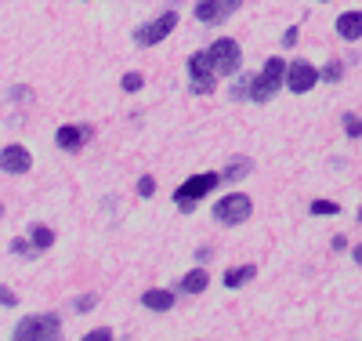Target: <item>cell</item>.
<instances>
[{
	"instance_id": "obj_1",
	"label": "cell",
	"mask_w": 362,
	"mask_h": 341,
	"mask_svg": "<svg viewBox=\"0 0 362 341\" xmlns=\"http://www.w3.org/2000/svg\"><path fill=\"white\" fill-rule=\"evenodd\" d=\"M283 84H286V62L283 58H268L261 66V73L254 77V84H250V102H268Z\"/></svg>"
},
{
	"instance_id": "obj_2",
	"label": "cell",
	"mask_w": 362,
	"mask_h": 341,
	"mask_svg": "<svg viewBox=\"0 0 362 341\" xmlns=\"http://www.w3.org/2000/svg\"><path fill=\"white\" fill-rule=\"evenodd\" d=\"M214 62H210L206 51H192L189 55V91L192 95H214L218 77H214Z\"/></svg>"
},
{
	"instance_id": "obj_3",
	"label": "cell",
	"mask_w": 362,
	"mask_h": 341,
	"mask_svg": "<svg viewBox=\"0 0 362 341\" xmlns=\"http://www.w3.org/2000/svg\"><path fill=\"white\" fill-rule=\"evenodd\" d=\"M250 211H254V203H250L247 193H228V196H221L214 203V211H210V214H214L218 225H243L250 218Z\"/></svg>"
},
{
	"instance_id": "obj_4",
	"label": "cell",
	"mask_w": 362,
	"mask_h": 341,
	"mask_svg": "<svg viewBox=\"0 0 362 341\" xmlns=\"http://www.w3.org/2000/svg\"><path fill=\"white\" fill-rule=\"evenodd\" d=\"M174 29H177V11H163L160 18H153V22H145V26L134 29V44L138 47H156V44H163L174 33Z\"/></svg>"
},
{
	"instance_id": "obj_5",
	"label": "cell",
	"mask_w": 362,
	"mask_h": 341,
	"mask_svg": "<svg viewBox=\"0 0 362 341\" xmlns=\"http://www.w3.org/2000/svg\"><path fill=\"white\" fill-rule=\"evenodd\" d=\"M58 316L54 313H47V316H25L15 330H11V337L15 341H47V337H58Z\"/></svg>"
},
{
	"instance_id": "obj_6",
	"label": "cell",
	"mask_w": 362,
	"mask_h": 341,
	"mask_svg": "<svg viewBox=\"0 0 362 341\" xmlns=\"http://www.w3.org/2000/svg\"><path fill=\"white\" fill-rule=\"evenodd\" d=\"M206 55H210V62H214V69L221 73V77H232V73H239V66H243V51H239V44L235 40H214L206 47Z\"/></svg>"
},
{
	"instance_id": "obj_7",
	"label": "cell",
	"mask_w": 362,
	"mask_h": 341,
	"mask_svg": "<svg viewBox=\"0 0 362 341\" xmlns=\"http://www.w3.org/2000/svg\"><path fill=\"white\" fill-rule=\"evenodd\" d=\"M315 84H319V69L312 66V62L297 58V62H290V66H286V87L293 91V95H308Z\"/></svg>"
},
{
	"instance_id": "obj_8",
	"label": "cell",
	"mask_w": 362,
	"mask_h": 341,
	"mask_svg": "<svg viewBox=\"0 0 362 341\" xmlns=\"http://www.w3.org/2000/svg\"><path fill=\"white\" fill-rule=\"evenodd\" d=\"M221 181H225V178H221V174H214V171H206V174H192L185 185H177V189H174V200H181V196H185V200H203V196L214 193Z\"/></svg>"
},
{
	"instance_id": "obj_9",
	"label": "cell",
	"mask_w": 362,
	"mask_h": 341,
	"mask_svg": "<svg viewBox=\"0 0 362 341\" xmlns=\"http://www.w3.org/2000/svg\"><path fill=\"white\" fill-rule=\"evenodd\" d=\"M90 138H95V128H90V123H66V128H58V131H54V145H58V149H66V152L83 149Z\"/></svg>"
},
{
	"instance_id": "obj_10",
	"label": "cell",
	"mask_w": 362,
	"mask_h": 341,
	"mask_svg": "<svg viewBox=\"0 0 362 341\" xmlns=\"http://www.w3.org/2000/svg\"><path fill=\"white\" fill-rule=\"evenodd\" d=\"M239 4H243V0H199V4H196V18L218 26V22H225L232 11H239Z\"/></svg>"
},
{
	"instance_id": "obj_11",
	"label": "cell",
	"mask_w": 362,
	"mask_h": 341,
	"mask_svg": "<svg viewBox=\"0 0 362 341\" xmlns=\"http://www.w3.org/2000/svg\"><path fill=\"white\" fill-rule=\"evenodd\" d=\"M0 167H4V174H25L29 167H33V157H29L25 145H4V152H0Z\"/></svg>"
},
{
	"instance_id": "obj_12",
	"label": "cell",
	"mask_w": 362,
	"mask_h": 341,
	"mask_svg": "<svg viewBox=\"0 0 362 341\" xmlns=\"http://www.w3.org/2000/svg\"><path fill=\"white\" fill-rule=\"evenodd\" d=\"M337 37L341 40H362V11H344L337 18Z\"/></svg>"
},
{
	"instance_id": "obj_13",
	"label": "cell",
	"mask_w": 362,
	"mask_h": 341,
	"mask_svg": "<svg viewBox=\"0 0 362 341\" xmlns=\"http://www.w3.org/2000/svg\"><path fill=\"white\" fill-rule=\"evenodd\" d=\"M206 284H210V272H206V269H192V272H185V276L177 280V287L185 291V294H203Z\"/></svg>"
},
{
	"instance_id": "obj_14",
	"label": "cell",
	"mask_w": 362,
	"mask_h": 341,
	"mask_svg": "<svg viewBox=\"0 0 362 341\" xmlns=\"http://www.w3.org/2000/svg\"><path fill=\"white\" fill-rule=\"evenodd\" d=\"M141 305L153 308V313H167V308L174 305V294L170 291H145L141 294Z\"/></svg>"
},
{
	"instance_id": "obj_15",
	"label": "cell",
	"mask_w": 362,
	"mask_h": 341,
	"mask_svg": "<svg viewBox=\"0 0 362 341\" xmlns=\"http://www.w3.org/2000/svg\"><path fill=\"white\" fill-rule=\"evenodd\" d=\"M254 272H257L254 265H235V269H228V272H225V287H228V291H235V287L250 284V280H254Z\"/></svg>"
},
{
	"instance_id": "obj_16",
	"label": "cell",
	"mask_w": 362,
	"mask_h": 341,
	"mask_svg": "<svg viewBox=\"0 0 362 341\" xmlns=\"http://www.w3.org/2000/svg\"><path fill=\"white\" fill-rule=\"evenodd\" d=\"M29 240H33V247L37 251H51L54 247V229H47V225H29Z\"/></svg>"
},
{
	"instance_id": "obj_17",
	"label": "cell",
	"mask_w": 362,
	"mask_h": 341,
	"mask_svg": "<svg viewBox=\"0 0 362 341\" xmlns=\"http://www.w3.org/2000/svg\"><path fill=\"white\" fill-rule=\"evenodd\" d=\"M250 171H254V164H250V160H232V164H228V167L221 171V178H225L228 185H235L239 178H247Z\"/></svg>"
},
{
	"instance_id": "obj_18",
	"label": "cell",
	"mask_w": 362,
	"mask_h": 341,
	"mask_svg": "<svg viewBox=\"0 0 362 341\" xmlns=\"http://www.w3.org/2000/svg\"><path fill=\"white\" fill-rule=\"evenodd\" d=\"M312 214H319V218H329V214H341V203H334V200H315V203H312Z\"/></svg>"
},
{
	"instance_id": "obj_19",
	"label": "cell",
	"mask_w": 362,
	"mask_h": 341,
	"mask_svg": "<svg viewBox=\"0 0 362 341\" xmlns=\"http://www.w3.org/2000/svg\"><path fill=\"white\" fill-rule=\"evenodd\" d=\"M344 135L348 138H362V120L355 113H344Z\"/></svg>"
},
{
	"instance_id": "obj_20",
	"label": "cell",
	"mask_w": 362,
	"mask_h": 341,
	"mask_svg": "<svg viewBox=\"0 0 362 341\" xmlns=\"http://www.w3.org/2000/svg\"><path fill=\"white\" fill-rule=\"evenodd\" d=\"M156 193V178L153 174H141L138 178V196H153Z\"/></svg>"
},
{
	"instance_id": "obj_21",
	"label": "cell",
	"mask_w": 362,
	"mask_h": 341,
	"mask_svg": "<svg viewBox=\"0 0 362 341\" xmlns=\"http://www.w3.org/2000/svg\"><path fill=\"white\" fill-rule=\"evenodd\" d=\"M250 84H254V80L239 77V84H232V99H250Z\"/></svg>"
},
{
	"instance_id": "obj_22",
	"label": "cell",
	"mask_w": 362,
	"mask_h": 341,
	"mask_svg": "<svg viewBox=\"0 0 362 341\" xmlns=\"http://www.w3.org/2000/svg\"><path fill=\"white\" fill-rule=\"evenodd\" d=\"M8 99H11V102H33V91H29V87H11Z\"/></svg>"
},
{
	"instance_id": "obj_23",
	"label": "cell",
	"mask_w": 362,
	"mask_h": 341,
	"mask_svg": "<svg viewBox=\"0 0 362 341\" xmlns=\"http://www.w3.org/2000/svg\"><path fill=\"white\" fill-rule=\"evenodd\" d=\"M29 243H33V240H29ZM25 240H11V251L18 255V258H29V255H33L37 251V247H29Z\"/></svg>"
},
{
	"instance_id": "obj_24",
	"label": "cell",
	"mask_w": 362,
	"mask_h": 341,
	"mask_svg": "<svg viewBox=\"0 0 362 341\" xmlns=\"http://www.w3.org/2000/svg\"><path fill=\"white\" fill-rule=\"evenodd\" d=\"M95 305H98V298H95V294H80V298H76V313H90Z\"/></svg>"
},
{
	"instance_id": "obj_25",
	"label": "cell",
	"mask_w": 362,
	"mask_h": 341,
	"mask_svg": "<svg viewBox=\"0 0 362 341\" xmlns=\"http://www.w3.org/2000/svg\"><path fill=\"white\" fill-rule=\"evenodd\" d=\"M141 84H145L141 73H127V77H124V91H131V95H134V91H141Z\"/></svg>"
},
{
	"instance_id": "obj_26",
	"label": "cell",
	"mask_w": 362,
	"mask_h": 341,
	"mask_svg": "<svg viewBox=\"0 0 362 341\" xmlns=\"http://www.w3.org/2000/svg\"><path fill=\"white\" fill-rule=\"evenodd\" d=\"M109 337H112L109 327H98V330H87V334H83V341H109Z\"/></svg>"
},
{
	"instance_id": "obj_27",
	"label": "cell",
	"mask_w": 362,
	"mask_h": 341,
	"mask_svg": "<svg viewBox=\"0 0 362 341\" xmlns=\"http://www.w3.org/2000/svg\"><path fill=\"white\" fill-rule=\"evenodd\" d=\"M0 305H4V308H15V305H18V298H15V291H8V287H4V291H0Z\"/></svg>"
},
{
	"instance_id": "obj_28",
	"label": "cell",
	"mask_w": 362,
	"mask_h": 341,
	"mask_svg": "<svg viewBox=\"0 0 362 341\" xmlns=\"http://www.w3.org/2000/svg\"><path fill=\"white\" fill-rule=\"evenodd\" d=\"M297 37H300V33H297V26H290L286 33H283V40H279V44H283V47H293V44H297Z\"/></svg>"
},
{
	"instance_id": "obj_29",
	"label": "cell",
	"mask_w": 362,
	"mask_h": 341,
	"mask_svg": "<svg viewBox=\"0 0 362 341\" xmlns=\"http://www.w3.org/2000/svg\"><path fill=\"white\" fill-rule=\"evenodd\" d=\"M322 77H326V80H341V62H334V66H326V69H322Z\"/></svg>"
},
{
	"instance_id": "obj_30",
	"label": "cell",
	"mask_w": 362,
	"mask_h": 341,
	"mask_svg": "<svg viewBox=\"0 0 362 341\" xmlns=\"http://www.w3.org/2000/svg\"><path fill=\"white\" fill-rule=\"evenodd\" d=\"M177 207H181V214H192L196 211V200H185V196H181V200H174Z\"/></svg>"
},
{
	"instance_id": "obj_31",
	"label": "cell",
	"mask_w": 362,
	"mask_h": 341,
	"mask_svg": "<svg viewBox=\"0 0 362 341\" xmlns=\"http://www.w3.org/2000/svg\"><path fill=\"white\" fill-rule=\"evenodd\" d=\"M329 247H334V251H344L348 240H344V236H334V240H329Z\"/></svg>"
},
{
	"instance_id": "obj_32",
	"label": "cell",
	"mask_w": 362,
	"mask_h": 341,
	"mask_svg": "<svg viewBox=\"0 0 362 341\" xmlns=\"http://www.w3.org/2000/svg\"><path fill=\"white\" fill-rule=\"evenodd\" d=\"M355 262H358V265H362V243H358V247H355Z\"/></svg>"
},
{
	"instance_id": "obj_33",
	"label": "cell",
	"mask_w": 362,
	"mask_h": 341,
	"mask_svg": "<svg viewBox=\"0 0 362 341\" xmlns=\"http://www.w3.org/2000/svg\"><path fill=\"white\" fill-rule=\"evenodd\" d=\"M358 222H362V207H358Z\"/></svg>"
}]
</instances>
